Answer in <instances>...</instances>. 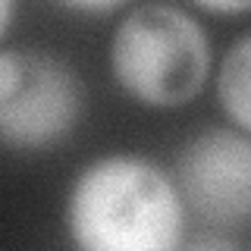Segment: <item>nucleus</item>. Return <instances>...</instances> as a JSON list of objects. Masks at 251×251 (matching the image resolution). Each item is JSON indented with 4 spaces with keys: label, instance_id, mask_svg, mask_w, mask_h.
Segmentation results:
<instances>
[{
    "label": "nucleus",
    "instance_id": "1",
    "mask_svg": "<svg viewBox=\"0 0 251 251\" xmlns=\"http://www.w3.org/2000/svg\"><path fill=\"white\" fill-rule=\"evenodd\" d=\"M66 229L78 251H179L185 245V204L157 163L107 154L75 176Z\"/></svg>",
    "mask_w": 251,
    "mask_h": 251
},
{
    "label": "nucleus",
    "instance_id": "2",
    "mask_svg": "<svg viewBox=\"0 0 251 251\" xmlns=\"http://www.w3.org/2000/svg\"><path fill=\"white\" fill-rule=\"evenodd\" d=\"M110 69L120 88L145 107H182L210 73V38L188 10L141 3L110 38Z\"/></svg>",
    "mask_w": 251,
    "mask_h": 251
},
{
    "label": "nucleus",
    "instance_id": "3",
    "mask_svg": "<svg viewBox=\"0 0 251 251\" xmlns=\"http://www.w3.org/2000/svg\"><path fill=\"white\" fill-rule=\"evenodd\" d=\"M85 82L53 53L0 50V141L19 151L50 148L82 120Z\"/></svg>",
    "mask_w": 251,
    "mask_h": 251
},
{
    "label": "nucleus",
    "instance_id": "4",
    "mask_svg": "<svg viewBox=\"0 0 251 251\" xmlns=\"http://www.w3.org/2000/svg\"><path fill=\"white\" fill-rule=\"evenodd\" d=\"M182 204L214 223H245L251 210V141L239 129H204L176 157Z\"/></svg>",
    "mask_w": 251,
    "mask_h": 251
},
{
    "label": "nucleus",
    "instance_id": "5",
    "mask_svg": "<svg viewBox=\"0 0 251 251\" xmlns=\"http://www.w3.org/2000/svg\"><path fill=\"white\" fill-rule=\"evenodd\" d=\"M248 75H251V38L239 35L232 47L226 50L217 75V98L223 113L232 120L239 132H248L251 126V91H248Z\"/></svg>",
    "mask_w": 251,
    "mask_h": 251
},
{
    "label": "nucleus",
    "instance_id": "6",
    "mask_svg": "<svg viewBox=\"0 0 251 251\" xmlns=\"http://www.w3.org/2000/svg\"><path fill=\"white\" fill-rule=\"evenodd\" d=\"M179 251H242V245H239V242H232V239H226V235L207 232V235L192 239L188 245H182Z\"/></svg>",
    "mask_w": 251,
    "mask_h": 251
},
{
    "label": "nucleus",
    "instance_id": "7",
    "mask_svg": "<svg viewBox=\"0 0 251 251\" xmlns=\"http://www.w3.org/2000/svg\"><path fill=\"white\" fill-rule=\"evenodd\" d=\"M13 13H16V6L10 3V0H0V38H3V35H6V28H10Z\"/></svg>",
    "mask_w": 251,
    "mask_h": 251
},
{
    "label": "nucleus",
    "instance_id": "8",
    "mask_svg": "<svg viewBox=\"0 0 251 251\" xmlns=\"http://www.w3.org/2000/svg\"><path fill=\"white\" fill-rule=\"evenodd\" d=\"M201 10H210V13H245L248 3H201Z\"/></svg>",
    "mask_w": 251,
    "mask_h": 251
}]
</instances>
